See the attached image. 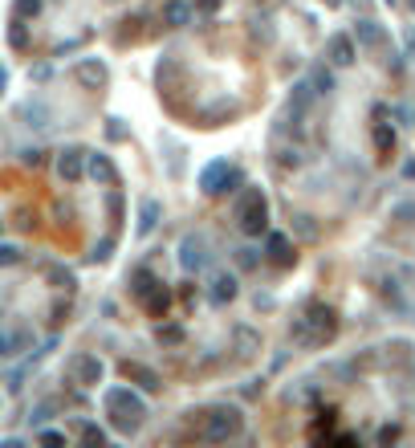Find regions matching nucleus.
<instances>
[{
    "label": "nucleus",
    "instance_id": "1",
    "mask_svg": "<svg viewBox=\"0 0 415 448\" xmlns=\"http://www.w3.org/2000/svg\"><path fill=\"white\" fill-rule=\"evenodd\" d=\"M106 407H110V416H114V424L118 428H138L142 424V416H147V407H142V400H135L127 387H114V391H106Z\"/></svg>",
    "mask_w": 415,
    "mask_h": 448
},
{
    "label": "nucleus",
    "instance_id": "2",
    "mask_svg": "<svg viewBox=\"0 0 415 448\" xmlns=\"http://www.w3.org/2000/svg\"><path fill=\"white\" fill-rule=\"evenodd\" d=\"M236 216H240V228L248 236H257L265 228V196L261 192H244V200L236 204Z\"/></svg>",
    "mask_w": 415,
    "mask_h": 448
},
{
    "label": "nucleus",
    "instance_id": "3",
    "mask_svg": "<svg viewBox=\"0 0 415 448\" xmlns=\"http://www.w3.org/2000/svg\"><path fill=\"white\" fill-rule=\"evenodd\" d=\"M240 432V411H232V407H220V411H212V420H208V440H224V436H236Z\"/></svg>",
    "mask_w": 415,
    "mask_h": 448
},
{
    "label": "nucleus",
    "instance_id": "4",
    "mask_svg": "<svg viewBox=\"0 0 415 448\" xmlns=\"http://www.w3.org/2000/svg\"><path fill=\"white\" fill-rule=\"evenodd\" d=\"M70 375H74L78 383H98V379H102V363L94 355H78L70 363Z\"/></svg>",
    "mask_w": 415,
    "mask_h": 448
},
{
    "label": "nucleus",
    "instance_id": "5",
    "mask_svg": "<svg viewBox=\"0 0 415 448\" xmlns=\"http://www.w3.org/2000/svg\"><path fill=\"white\" fill-rule=\"evenodd\" d=\"M330 61H334V65H350V61H354V41L342 37V33L330 37Z\"/></svg>",
    "mask_w": 415,
    "mask_h": 448
},
{
    "label": "nucleus",
    "instance_id": "6",
    "mask_svg": "<svg viewBox=\"0 0 415 448\" xmlns=\"http://www.w3.org/2000/svg\"><path fill=\"white\" fill-rule=\"evenodd\" d=\"M57 172H61V179H78V176H82V159H78V151H65L61 163H57Z\"/></svg>",
    "mask_w": 415,
    "mask_h": 448
},
{
    "label": "nucleus",
    "instance_id": "7",
    "mask_svg": "<svg viewBox=\"0 0 415 448\" xmlns=\"http://www.w3.org/2000/svg\"><path fill=\"white\" fill-rule=\"evenodd\" d=\"M90 176L102 179V183H114V179H118L114 176V167H110V159H102V155H94L90 159Z\"/></svg>",
    "mask_w": 415,
    "mask_h": 448
},
{
    "label": "nucleus",
    "instance_id": "8",
    "mask_svg": "<svg viewBox=\"0 0 415 448\" xmlns=\"http://www.w3.org/2000/svg\"><path fill=\"white\" fill-rule=\"evenodd\" d=\"M228 176V163H216V167H208L204 172V192H224L220 187V179Z\"/></svg>",
    "mask_w": 415,
    "mask_h": 448
},
{
    "label": "nucleus",
    "instance_id": "9",
    "mask_svg": "<svg viewBox=\"0 0 415 448\" xmlns=\"http://www.w3.org/2000/svg\"><path fill=\"white\" fill-rule=\"evenodd\" d=\"M123 371H127V375H135L138 383H142V387H151V391L159 387V379H155V371H147V367H138V363H127Z\"/></svg>",
    "mask_w": 415,
    "mask_h": 448
},
{
    "label": "nucleus",
    "instance_id": "10",
    "mask_svg": "<svg viewBox=\"0 0 415 448\" xmlns=\"http://www.w3.org/2000/svg\"><path fill=\"white\" fill-rule=\"evenodd\" d=\"M269 249H273L277 265H289V245H285V236H269Z\"/></svg>",
    "mask_w": 415,
    "mask_h": 448
},
{
    "label": "nucleus",
    "instance_id": "11",
    "mask_svg": "<svg viewBox=\"0 0 415 448\" xmlns=\"http://www.w3.org/2000/svg\"><path fill=\"white\" fill-rule=\"evenodd\" d=\"M359 37H363L367 45H379V41H383V33H379V25H374V21H363V25H359Z\"/></svg>",
    "mask_w": 415,
    "mask_h": 448
},
{
    "label": "nucleus",
    "instance_id": "12",
    "mask_svg": "<svg viewBox=\"0 0 415 448\" xmlns=\"http://www.w3.org/2000/svg\"><path fill=\"white\" fill-rule=\"evenodd\" d=\"M374 143H379V151H391V147H395V134L387 131V127H379V131H374Z\"/></svg>",
    "mask_w": 415,
    "mask_h": 448
},
{
    "label": "nucleus",
    "instance_id": "13",
    "mask_svg": "<svg viewBox=\"0 0 415 448\" xmlns=\"http://www.w3.org/2000/svg\"><path fill=\"white\" fill-rule=\"evenodd\" d=\"M216 285H220V289H216V302H224V298H232V294H236V285H232V277H220Z\"/></svg>",
    "mask_w": 415,
    "mask_h": 448
},
{
    "label": "nucleus",
    "instance_id": "14",
    "mask_svg": "<svg viewBox=\"0 0 415 448\" xmlns=\"http://www.w3.org/2000/svg\"><path fill=\"white\" fill-rule=\"evenodd\" d=\"M167 21H171V25H180V21H184V4H175V0H171V4H167Z\"/></svg>",
    "mask_w": 415,
    "mask_h": 448
},
{
    "label": "nucleus",
    "instance_id": "15",
    "mask_svg": "<svg viewBox=\"0 0 415 448\" xmlns=\"http://www.w3.org/2000/svg\"><path fill=\"white\" fill-rule=\"evenodd\" d=\"M155 216H159V204H147V212H142V232L155 224Z\"/></svg>",
    "mask_w": 415,
    "mask_h": 448
},
{
    "label": "nucleus",
    "instance_id": "16",
    "mask_svg": "<svg viewBox=\"0 0 415 448\" xmlns=\"http://www.w3.org/2000/svg\"><path fill=\"white\" fill-rule=\"evenodd\" d=\"M0 261H4V265H12V261H17V249H0Z\"/></svg>",
    "mask_w": 415,
    "mask_h": 448
}]
</instances>
